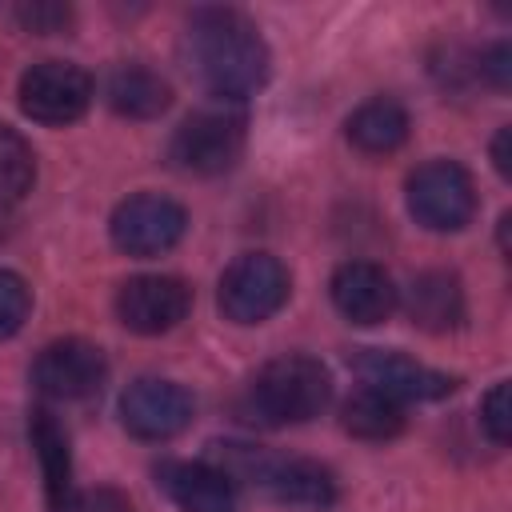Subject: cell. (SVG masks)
<instances>
[{
	"label": "cell",
	"instance_id": "1",
	"mask_svg": "<svg viewBox=\"0 0 512 512\" xmlns=\"http://www.w3.org/2000/svg\"><path fill=\"white\" fill-rule=\"evenodd\" d=\"M184 56L196 80L220 100L256 96L272 72L260 28L236 8H196L184 28Z\"/></svg>",
	"mask_w": 512,
	"mask_h": 512
},
{
	"label": "cell",
	"instance_id": "2",
	"mask_svg": "<svg viewBox=\"0 0 512 512\" xmlns=\"http://www.w3.org/2000/svg\"><path fill=\"white\" fill-rule=\"evenodd\" d=\"M332 400V376L316 356H276L268 360L252 388L248 412L260 424H304L320 416Z\"/></svg>",
	"mask_w": 512,
	"mask_h": 512
},
{
	"label": "cell",
	"instance_id": "3",
	"mask_svg": "<svg viewBox=\"0 0 512 512\" xmlns=\"http://www.w3.org/2000/svg\"><path fill=\"white\" fill-rule=\"evenodd\" d=\"M232 480H252L264 496L292 504V508H328L336 500V476L308 456H276L248 444H224V464Z\"/></svg>",
	"mask_w": 512,
	"mask_h": 512
},
{
	"label": "cell",
	"instance_id": "4",
	"mask_svg": "<svg viewBox=\"0 0 512 512\" xmlns=\"http://www.w3.org/2000/svg\"><path fill=\"white\" fill-rule=\"evenodd\" d=\"M288 292H292V280L276 256L244 252L224 268L216 300L232 324H264L288 304Z\"/></svg>",
	"mask_w": 512,
	"mask_h": 512
},
{
	"label": "cell",
	"instance_id": "5",
	"mask_svg": "<svg viewBox=\"0 0 512 512\" xmlns=\"http://www.w3.org/2000/svg\"><path fill=\"white\" fill-rule=\"evenodd\" d=\"M244 152V116L232 108H200L192 112L168 144V156L180 172L192 176H220Z\"/></svg>",
	"mask_w": 512,
	"mask_h": 512
},
{
	"label": "cell",
	"instance_id": "6",
	"mask_svg": "<svg viewBox=\"0 0 512 512\" xmlns=\"http://www.w3.org/2000/svg\"><path fill=\"white\" fill-rule=\"evenodd\" d=\"M408 212L432 232H460L476 216V184L456 160H428L408 176Z\"/></svg>",
	"mask_w": 512,
	"mask_h": 512
},
{
	"label": "cell",
	"instance_id": "7",
	"mask_svg": "<svg viewBox=\"0 0 512 512\" xmlns=\"http://www.w3.org/2000/svg\"><path fill=\"white\" fill-rule=\"evenodd\" d=\"M184 228H188V212L160 192L128 196L124 204H116V212L108 220L112 244L124 256H160L180 244Z\"/></svg>",
	"mask_w": 512,
	"mask_h": 512
},
{
	"label": "cell",
	"instance_id": "8",
	"mask_svg": "<svg viewBox=\"0 0 512 512\" xmlns=\"http://www.w3.org/2000/svg\"><path fill=\"white\" fill-rule=\"evenodd\" d=\"M92 104V76L68 60H40L20 76V108L36 124H72Z\"/></svg>",
	"mask_w": 512,
	"mask_h": 512
},
{
	"label": "cell",
	"instance_id": "9",
	"mask_svg": "<svg viewBox=\"0 0 512 512\" xmlns=\"http://www.w3.org/2000/svg\"><path fill=\"white\" fill-rule=\"evenodd\" d=\"M192 392L180 388L176 380H156V376H140L124 388L120 396V420L136 440H172L192 424Z\"/></svg>",
	"mask_w": 512,
	"mask_h": 512
},
{
	"label": "cell",
	"instance_id": "10",
	"mask_svg": "<svg viewBox=\"0 0 512 512\" xmlns=\"http://www.w3.org/2000/svg\"><path fill=\"white\" fill-rule=\"evenodd\" d=\"M104 376H108L104 352L80 336L52 340L32 364V384L48 400H88L92 392H100Z\"/></svg>",
	"mask_w": 512,
	"mask_h": 512
},
{
	"label": "cell",
	"instance_id": "11",
	"mask_svg": "<svg viewBox=\"0 0 512 512\" xmlns=\"http://www.w3.org/2000/svg\"><path fill=\"white\" fill-rule=\"evenodd\" d=\"M192 308V288L180 276H132L116 292V316L128 332H172Z\"/></svg>",
	"mask_w": 512,
	"mask_h": 512
},
{
	"label": "cell",
	"instance_id": "12",
	"mask_svg": "<svg viewBox=\"0 0 512 512\" xmlns=\"http://www.w3.org/2000/svg\"><path fill=\"white\" fill-rule=\"evenodd\" d=\"M352 368L360 372L364 388L396 400V404H408V400H440L456 388L452 376L428 368V364H416L412 356L404 352H384V348H360L352 356Z\"/></svg>",
	"mask_w": 512,
	"mask_h": 512
},
{
	"label": "cell",
	"instance_id": "13",
	"mask_svg": "<svg viewBox=\"0 0 512 512\" xmlns=\"http://www.w3.org/2000/svg\"><path fill=\"white\" fill-rule=\"evenodd\" d=\"M332 304L336 312L348 320V324H360V328H372V324H384L392 312H396V284L392 276L372 264V260H348L332 272Z\"/></svg>",
	"mask_w": 512,
	"mask_h": 512
},
{
	"label": "cell",
	"instance_id": "14",
	"mask_svg": "<svg viewBox=\"0 0 512 512\" xmlns=\"http://www.w3.org/2000/svg\"><path fill=\"white\" fill-rule=\"evenodd\" d=\"M156 484L180 512H232L236 480L208 460H164L156 468Z\"/></svg>",
	"mask_w": 512,
	"mask_h": 512
},
{
	"label": "cell",
	"instance_id": "15",
	"mask_svg": "<svg viewBox=\"0 0 512 512\" xmlns=\"http://www.w3.org/2000/svg\"><path fill=\"white\" fill-rule=\"evenodd\" d=\"M404 312L424 332H452L464 324V288L452 272H420L408 284Z\"/></svg>",
	"mask_w": 512,
	"mask_h": 512
},
{
	"label": "cell",
	"instance_id": "16",
	"mask_svg": "<svg viewBox=\"0 0 512 512\" xmlns=\"http://www.w3.org/2000/svg\"><path fill=\"white\" fill-rule=\"evenodd\" d=\"M408 112L400 100L392 96H372L364 100L348 120H344V136L356 152L364 156H388L408 140Z\"/></svg>",
	"mask_w": 512,
	"mask_h": 512
},
{
	"label": "cell",
	"instance_id": "17",
	"mask_svg": "<svg viewBox=\"0 0 512 512\" xmlns=\"http://www.w3.org/2000/svg\"><path fill=\"white\" fill-rule=\"evenodd\" d=\"M104 96L112 104V112L128 116V120H156L160 112H168L172 104V88L160 72L144 68V64H120L108 72Z\"/></svg>",
	"mask_w": 512,
	"mask_h": 512
},
{
	"label": "cell",
	"instance_id": "18",
	"mask_svg": "<svg viewBox=\"0 0 512 512\" xmlns=\"http://www.w3.org/2000/svg\"><path fill=\"white\" fill-rule=\"evenodd\" d=\"M28 440L32 452L40 460L44 472V492H48V508H56L68 492H72V452H68V432L60 428V420L48 408H36L28 416Z\"/></svg>",
	"mask_w": 512,
	"mask_h": 512
},
{
	"label": "cell",
	"instance_id": "19",
	"mask_svg": "<svg viewBox=\"0 0 512 512\" xmlns=\"http://www.w3.org/2000/svg\"><path fill=\"white\" fill-rule=\"evenodd\" d=\"M344 432H352L356 440H392L404 432V404L372 392V388H360L344 400Z\"/></svg>",
	"mask_w": 512,
	"mask_h": 512
},
{
	"label": "cell",
	"instance_id": "20",
	"mask_svg": "<svg viewBox=\"0 0 512 512\" xmlns=\"http://www.w3.org/2000/svg\"><path fill=\"white\" fill-rule=\"evenodd\" d=\"M32 180H36L32 144L16 128L0 124V212L16 208L32 192Z\"/></svg>",
	"mask_w": 512,
	"mask_h": 512
},
{
	"label": "cell",
	"instance_id": "21",
	"mask_svg": "<svg viewBox=\"0 0 512 512\" xmlns=\"http://www.w3.org/2000/svg\"><path fill=\"white\" fill-rule=\"evenodd\" d=\"M28 312H32V288L24 284V276L0 268V340L16 336L28 320Z\"/></svg>",
	"mask_w": 512,
	"mask_h": 512
},
{
	"label": "cell",
	"instance_id": "22",
	"mask_svg": "<svg viewBox=\"0 0 512 512\" xmlns=\"http://www.w3.org/2000/svg\"><path fill=\"white\" fill-rule=\"evenodd\" d=\"M480 428H484V436H488L496 448H504V444H508V436H512V400H508V380H496V384L488 388V396L480 400Z\"/></svg>",
	"mask_w": 512,
	"mask_h": 512
},
{
	"label": "cell",
	"instance_id": "23",
	"mask_svg": "<svg viewBox=\"0 0 512 512\" xmlns=\"http://www.w3.org/2000/svg\"><path fill=\"white\" fill-rule=\"evenodd\" d=\"M52 512H132V500L120 488H72Z\"/></svg>",
	"mask_w": 512,
	"mask_h": 512
},
{
	"label": "cell",
	"instance_id": "24",
	"mask_svg": "<svg viewBox=\"0 0 512 512\" xmlns=\"http://www.w3.org/2000/svg\"><path fill=\"white\" fill-rule=\"evenodd\" d=\"M16 20L28 28V32H40V36H52V32H64L72 24V8L68 4H20L16 8Z\"/></svg>",
	"mask_w": 512,
	"mask_h": 512
},
{
	"label": "cell",
	"instance_id": "25",
	"mask_svg": "<svg viewBox=\"0 0 512 512\" xmlns=\"http://www.w3.org/2000/svg\"><path fill=\"white\" fill-rule=\"evenodd\" d=\"M480 76L492 84V88H508V80H512V48H508V40H496L484 56H480Z\"/></svg>",
	"mask_w": 512,
	"mask_h": 512
},
{
	"label": "cell",
	"instance_id": "26",
	"mask_svg": "<svg viewBox=\"0 0 512 512\" xmlns=\"http://www.w3.org/2000/svg\"><path fill=\"white\" fill-rule=\"evenodd\" d=\"M508 140H512V128H500L496 132V140H492V164H496V172L508 180L512 176V156H508Z\"/></svg>",
	"mask_w": 512,
	"mask_h": 512
}]
</instances>
